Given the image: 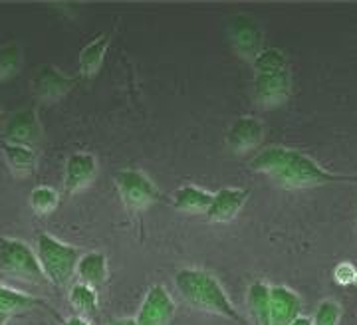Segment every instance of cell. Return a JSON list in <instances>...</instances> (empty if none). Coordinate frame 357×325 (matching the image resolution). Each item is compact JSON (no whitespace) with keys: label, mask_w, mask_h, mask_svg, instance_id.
I'll return each mask as SVG.
<instances>
[{"label":"cell","mask_w":357,"mask_h":325,"mask_svg":"<svg viewBox=\"0 0 357 325\" xmlns=\"http://www.w3.org/2000/svg\"><path fill=\"white\" fill-rule=\"evenodd\" d=\"M250 167L262 175L272 176L284 187L292 188L318 187L332 183H357V175L328 171L306 153L280 145H272L260 151L250 161Z\"/></svg>","instance_id":"obj_1"},{"label":"cell","mask_w":357,"mask_h":325,"mask_svg":"<svg viewBox=\"0 0 357 325\" xmlns=\"http://www.w3.org/2000/svg\"><path fill=\"white\" fill-rule=\"evenodd\" d=\"M173 280L178 296L187 303H191L192 308L222 315L234 324L246 325V319L238 313L236 305L232 303L229 294L213 272L203 268H181L175 272Z\"/></svg>","instance_id":"obj_2"},{"label":"cell","mask_w":357,"mask_h":325,"mask_svg":"<svg viewBox=\"0 0 357 325\" xmlns=\"http://www.w3.org/2000/svg\"><path fill=\"white\" fill-rule=\"evenodd\" d=\"M34 252H36L40 268L44 272V278L54 288L70 286L72 278L76 275L77 262L82 258L79 248L58 240L48 232H40L36 236Z\"/></svg>","instance_id":"obj_3"},{"label":"cell","mask_w":357,"mask_h":325,"mask_svg":"<svg viewBox=\"0 0 357 325\" xmlns=\"http://www.w3.org/2000/svg\"><path fill=\"white\" fill-rule=\"evenodd\" d=\"M0 272L34 282H44L36 252L20 238L0 236Z\"/></svg>","instance_id":"obj_4"},{"label":"cell","mask_w":357,"mask_h":325,"mask_svg":"<svg viewBox=\"0 0 357 325\" xmlns=\"http://www.w3.org/2000/svg\"><path fill=\"white\" fill-rule=\"evenodd\" d=\"M114 183L121 202L133 213H141V211L149 209L155 200L159 199V190L155 187L153 181L137 169L117 171Z\"/></svg>","instance_id":"obj_5"},{"label":"cell","mask_w":357,"mask_h":325,"mask_svg":"<svg viewBox=\"0 0 357 325\" xmlns=\"http://www.w3.org/2000/svg\"><path fill=\"white\" fill-rule=\"evenodd\" d=\"M77 86V77L64 74L60 68L44 63L32 77V93L42 103H56Z\"/></svg>","instance_id":"obj_6"},{"label":"cell","mask_w":357,"mask_h":325,"mask_svg":"<svg viewBox=\"0 0 357 325\" xmlns=\"http://www.w3.org/2000/svg\"><path fill=\"white\" fill-rule=\"evenodd\" d=\"M177 312V303L163 284H153L141 301L135 322L139 325H167Z\"/></svg>","instance_id":"obj_7"},{"label":"cell","mask_w":357,"mask_h":325,"mask_svg":"<svg viewBox=\"0 0 357 325\" xmlns=\"http://www.w3.org/2000/svg\"><path fill=\"white\" fill-rule=\"evenodd\" d=\"M2 137L8 143H20L34 147L42 139V121H40L38 109L30 107L22 109L6 117L2 126Z\"/></svg>","instance_id":"obj_8"},{"label":"cell","mask_w":357,"mask_h":325,"mask_svg":"<svg viewBox=\"0 0 357 325\" xmlns=\"http://www.w3.org/2000/svg\"><path fill=\"white\" fill-rule=\"evenodd\" d=\"M229 40L232 48L238 52L243 58H252L258 52L262 50V42H264V34L260 30L258 22L252 18L244 16V14H236L232 16L229 22Z\"/></svg>","instance_id":"obj_9"},{"label":"cell","mask_w":357,"mask_h":325,"mask_svg":"<svg viewBox=\"0 0 357 325\" xmlns=\"http://www.w3.org/2000/svg\"><path fill=\"white\" fill-rule=\"evenodd\" d=\"M96 176H98V159L91 153L76 151L68 155L64 162V188L68 195H77L79 190L89 187Z\"/></svg>","instance_id":"obj_10"},{"label":"cell","mask_w":357,"mask_h":325,"mask_svg":"<svg viewBox=\"0 0 357 325\" xmlns=\"http://www.w3.org/2000/svg\"><path fill=\"white\" fill-rule=\"evenodd\" d=\"M292 80L290 70L270 72V74H255V98L264 107H278L290 96Z\"/></svg>","instance_id":"obj_11"},{"label":"cell","mask_w":357,"mask_h":325,"mask_svg":"<svg viewBox=\"0 0 357 325\" xmlns=\"http://www.w3.org/2000/svg\"><path fill=\"white\" fill-rule=\"evenodd\" d=\"M250 199V190L246 187H222L213 192L211 206L206 211V218L211 222H230L244 209Z\"/></svg>","instance_id":"obj_12"},{"label":"cell","mask_w":357,"mask_h":325,"mask_svg":"<svg viewBox=\"0 0 357 325\" xmlns=\"http://www.w3.org/2000/svg\"><path fill=\"white\" fill-rule=\"evenodd\" d=\"M227 145L234 153H248L258 147L264 139V126L255 115H243L234 119L227 129Z\"/></svg>","instance_id":"obj_13"},{"label":"cell","mask_w":357,"mask_h":325,"mask_svg":"<svg viewBox=\"0 0 357 325\" xmlns=\"http://www.w3.org/2000/svg\"><path fill=\"white\" fill-rule=\"evenodd\" d=\"M302 315V300L288 286L270 288V325H290Z\"/></svg>","instance_id":"obj_14"},{"label":"cell","mask_w":357,"mask_h":325,"mask_svg":"<svg viewBox=\"0 0 357 325\" xmlns=\"http://www.w3.org/2000/svg\"><path fill=\"white\" fill-rule=\"evenodd\" d=\"M2 149V157L8 167V171L18 179H26L36 173L38 167V153L30 145H20V143H8L2 141L0 145Z\"/></svg>","instance_id":"obj_15"},{"label":"cell","mask_w":357,"mask_h":325,"mask_svg":"<svg viewBox=\"0 0 357 325\" xmlns=\"http://www.w3.org/2000/svg\"><path fill=\"white\" fill-rule=\"evenodd\" d=\"M32 308H40L50 312L54 317H58V312L52 308L48 301L42 298H36L32 294H26L22 289L8 288V286H0V313H8L13 315L16 312H24V310H32Z\"/></svg>","instance_id":"obj_16"},{"label":"cell","mask_w":357,"mask_h":325,"mask_svg":"<svg viewBox=\"0 0 357 325\" xmlns=\"http://www.w3.org/2000/svg\"><path fill=\"white\" fill-rule=\"evenodd\" d=\"M112 32H103L100 36H96L93 40H89L88 44L79 52V75L82 77H91L100 72L105 54L112 46Z\"/></svg>","instance_id":"obj_17"},{"label":"cell","mask_w":357,"mask_h":325,"mask_svg":"<svg viewBox=\"0 0 357 325\" xmlns=\"http://www.w3.org/2000/svg\"><path fill=\"white\" fill-rule=\"evenodd\" d=\"M76 275L82 284H88L91 288H100L107 282L109 268H107V256L103 252H86L82 254L77 262Z\"/></svg>","instance_id":"obj_18"},{"label":"cell","mask_w":357,"mask_h":325,"mask_svg":"<svg viewBox=\"0 0 357 325\" xmlns=\"http://www.w3.org/2000/svg\"><path fill=\"white\" fill-rule=\"evenodd\" d=\"M213 192L197 185H181L173 195V209L181 213L201 214L208 211Z\"/></svg>","instance_id":"obj_19"},{"label":"cell","mask_w":357,"mask_h":325,"mask_svg":"<svg viewBox=\"0 0 357 325\" xmlns=\"http://www.w3.org/2000/svg\"><path fill=\"white\" fill-rule=\"evenodd\" d=\"M270 284L258 280L246 289V308L258 325H270Z\"/></svg>","instance_id":"obj_20"},{"label":"cell","mask_w":357,"mask_h":325,"mask_svg":"<svg viewBox=\"0 0 357 325\" xmlns=\"http://www.w3.org/2000/svg\"><path fill=\"white\" fill-rule=\"evenodd\" d=\"M68 300L72 303V308L76 310L77 315H89L98 310V303H100V298H98V289L91 288L88 284H82V282H76L68 288Z\"/></svg>","instance_id":"obj_21"},{"label":"cell","mask_w":357,"mask_h":325,"mask_svg":"<svg viewBox=\"0 0 357 325\" xmlns=\"http://www.w3.org/2000/svg\"><path fill=\"white\" fill-rule=\"evenodd\" d=\"M60 199H62V195L58 188L50 187V185H38L32 188L28 202H30V209L38 216H48L60 206Z\"/></svg>","instance_id":"obj_22"},{"label":"cell","mask_w":357,"mask_h":325,"mask_svg":"<svg viewBox=\"0 0 357 325\" xmlns=\"http://www.w3.org/2000/svg\"><path fill=\"white\" fill-rule=\"evenodd\" d=\"M24 62V52L20 44H6L0 48V84L8 82L14 74L20 72Z\"/></svg>","instance_id":"obj_23"},{"label":"cell","mask_w":357,"mask_h":325,"mask_svg":"<svg viewBox=\"0 0 357 325\" xmlns=\"http://www.w3.org/2000/svg\"><path fill=\"white\" fill-rule=\"evenodd\" d=\"M255 74H270V72H280L288 68L286 54L278 48H262L252 60Z\"/></svg>","instance_id":"obj_24"},{"label":"cell","mask_w":357,"mask_h":325,"mask_svg":"<svg viewBox=\"0 0 357 325\" xmlns=\"http://www.w3.org/2000/svg\"><path fill=\"white\" fill-rule=\"evenodd\" d=\"M340 319H342V305L333 300L321 301L312 317L314 325H340Z\"/></svg>","instance_id":"obj_25"},{"label":"cell","mask_w":357,"mask_h":325,"mask_svg":"<svg viewBox=\"0 0 357 325\" xmlns=\"http://www.w3.org/2000/svg\"><path fill=\"white\" fill-rule=\"evenodd\" d=\"M356 266L351 262H342L335 266V270H333V280H335V284L337 286H349V284H354V280H356Z\"/></svg>","instance_id":"obj_26"},{"label":"cell","mask_w":357,"mask_h":325,"mask_svg":"<svg viewBox=\"0 0 357 325\" xmlns=\"http://www.w3.org/2000/svg\"><path fill=\"white\" fill-rule=\"evenodd\" d=\"M62 325H89V322L82 315H72L68 319H62Z\"/></svg>","instance_id":"obj_27"},{"label":"cell","mask_w":357,"mask_h":325,"mask_svg":"<svg viewBox=\"0 0 357 325\" xmlns=\"http://www.w3.org/2000/svg\"><path fill=\"white\" fill-rule=\"evenodd\" d=\"M109 325H139L135 322V317H119V319H114Z\"/></svg>","instance_id":"obj_28"},{"label":"cell","mask_w":357,"mask_h":325,"mask_svg":"<svg viewBox=\"0 0 357 325\" xmlns=\"http://www.w3.org/2000/svg\"><path fill=\"white\" fill-rule=\"evenodd\" d=\"M290 325H314V322H312V317H307V315H298Z\"/></svg>","instance_id":"obj_29"},{"label":"cell","mask_w":357,"mask_h":325,"mask_svg":"<svg viewBox=\"0 0 357 325\" xmlns=\"http://www.w3.org/2000/svg\"><path fill=\"white\" fill-rule=\"evenodd\" d=\"M10 317H13V315H8V313H0V325H8Z\"/></svg>","instance_id":"obj_30"},{"label":"cell","mask_w":357,"mask_h":325,"mask_svg":"<svg viewBox=\"0 0 357 325\" xmlns=\"http://www.w3.org/2000/svg\"><path fill=\"white\" fill-rule=\"evenodd\" d=\"M4 121H6V117H4V112H2V107H0V126H4Z\"/></svg>","instance_id":"obj_31"},{"label":"cell","mask_w":357,"mask_h":325,"mask_svg":"<svg viewBox=\"0 0 357 325\" xmlns=\"http://www.w3.org/2000/svg\"><path fill=\"white\" fill-rule=\"evenodd\" d=\"M354 284H356V286H357V270H356V280H354Z\"/></svg>","instance_id":"obj_32"},{"label":"cell","mask_w":357,"mask_h":325,"mask_svg":"<svg viewBox=\"0 0 357 325\" xmlns=\"http://www.w3.org/2000/svg\"><path fill=\"white\" fill-rule=\"evenodd\" d=\"M0 286H2V284H0Z\"/></svg>","instance_id":"obj_33"}]
</instances>
